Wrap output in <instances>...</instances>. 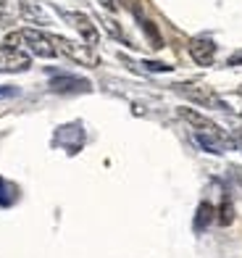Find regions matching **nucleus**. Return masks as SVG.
<instances>
[{"mask_svg":"<svg viewBox=\"0 0 242 258\" xmlns=\"http://www.w3.org/2000/svg\"><path fill=\"white\" fill-rule=\"evenodd\" d=\"M177 92L184 98H190L192 103L203 105V108H218V111H226V103L216 95L211 87H203V85H177Z\"/></svg>","mask_w":242,"mask_h":258,"instance_id":"obj_1","label":"nucleus"},{"mask_svg":"<svg viewBox=\"0 0 242 258\" xmlns=\"http://www.w3.org/2000/svg\"><path fill=\"white\" fill-rule=\"evenodd\" d=\"M21 42L27 45L29 53L40 55V58H53V55H58V50L53 48L50 34H42V32H37V29H21Z\"/></svg>","mask_w":242,"mask_h":258,"instance_id":"obj_2","label":"nucleus"},{"mask_svg":"<svg viewBox=\"0 0 242 258\" xmlns=\"http://www.w3.org/2000/svg\"><path fill=\"white\" fill-rule=\"evenodd\" d=\"M61 16H63L68 24H71V27L85 37L87 48H95V45L100 42V34H98V29H95V24H92V19H90V16L79 14V11H61Z\"/></svg>","mask_w":242,"mask_h":258,"instance_id":"obj_3","label":"nucleus"},{"mask_svg":"<svg viewBox=\"0 0 242 258\" xmlns=\"http://www.w3.org/2000/svg\"><path fill=\"white\" fill-rule=\"evenodd\" d=\"M190 55L198 66H211L216 58V45L211 37H192L190 40Z\"/></svg>","mask_w":242,"mask_h":258,"instance_id":"obj_4","label":"nucleus"},{"mask_svg":"<svg viewBox=\"0 0 242 258\" xmlns=\"http://www.w3.org/2000/svg\"><path fill=\"white\" fill-rule=\"evenodd\" d=\"M50 90L53 92H90V82L82 77H68V74H58L50 79Z\"/></svg>","mask_w":242,"mask_h":258,"instance_id":"obj_5","label":"nucleus"},{"mask_svg":"<svg viewBox=\"0 0 242 258\" xmlns=\"http://www.w3.org/2000/svg\"><path fill=\"white\" fill-rule=\"evenodd\" d=\"M3 61H0V72H27L29 69V55L24 50H3Z\"/></svg>","mask_w":242,"mask_h":258,"instance_id":"obj_6","label":"nucleus"},{"mask_svg":"<svg viewBox=\"0 0 242 258\" xmlns=\"http://www.w3.org/2000/svg\"><path fill=\"white\" fill-rule=\"evenodd\" d=\"M21 19H27L29 24H50V16L42 11L37 0H21Z\"/></svg>","mask_w":242,"mask_h":258,"instance_id":"obj_7","label":"nucleus"},{"mask_svg":"<svg viewBox=\"0 0 242 258\" xmlns=\"http://www.w3.org/2000/svg\"><path fill=\"white\" fill-rule=\"evenodd\" d=\"M134 19L137 21H140V27H142V32L147 34V40H150V48H164V40H160V32H158V27L153 24V21L150 19H147L145 14H142V11H140V14H134Z\"/></svg>","mask_w":242,"mask_h":258,"instance_id":"obj_8","label":"nucleus"},{"mask_svg":"<svg viewBox=\"0 0 242 258\" xmlns=\"http://www.w3.org/2000/svg\"><path fill=\"white\" fill-rule=\"evenodd\" d=\"M16 19H21V0H0V21L14 24Z\"/></svg>","mask_w":242,"mask_h":258,"instance_id":"obj_9","label":"nucleus"},{"mask_svg":"<svg viewBox=\"0 0 242 258\" xmlns=\"http://www.w3.org/2000/svg\"><path fill=\"white\" fill-rule=\"evenodd\" d=\"M213 219H216V208L211 203H200L198 214H195V232H205Z\"/></svg>","mask_w":242,"mask_h":258,"instance_id":"obj_10","label":"nucleus"},{"mask_svg":"<svg viewBox=\"0 0 242 258\" xmlns=\"http://www.w3.org/2000/svg\"><path fill=\"white\" fill-rule=\"evenodd\" d=\"M16 198H19V190H16V187L11 184V182H6L3 177H0V208L14 206Z\"/></svg>","mask_w":242,"mask_h":258,"instance_id":"obj_11","label":"nucleus"},{"mask_svg":"<svg viewBox=\"0 0 242 258\" xmlns=\"http://www.w3.org/2000/svg\"><path fill=\"white\" fill-rule=\"evenodd\" d=\"M218 224L221 227H229L234 221V206H232V201H229V198H224V203H221V208H218Z\"/></svg>","mask_w":242,"mask_h":258,"instance_id":"obj_12","label":"nucleus"},{"mask_svg":"<svg viewBox=\"0 0 242 258\" xmlns=\"http://www.w3.org/2000/svg\"><path fill=\"white\" fill-rule=\"evenodd\" d=\"M147 72H171V66L169 63H160V61H145L142 63Z\"/></svg>","mask_w":242,"mask_h":258,"instance_id":"obj_13","label":"nucleus"},{"mask_svg":"<svg viewBox=\"0 0 242 258\" xmlns=\"http://www.w3.org/2000/svg\"><path fill=\"white\" fill-rule=\"evenodd\" d=\"M19 95V87H11V85H0V98H16Z\"/></svg>","mask_w":242,"mask_h":258,"instance_id":"obj_14","label":"nucleus"},{"mask_svg":"<svg viewBox=\"0 0 242 258\" xmlns=\"http://www.w3.org/2000/svg\"><path fill=\"white\" fill-rule=\"evenodd\" d=\"M121 3L129 8L132 14H140V11H142V8H140V0H121Z\"/></svg>","mask_w":242,"mask_h":258,"instance_id":"obj_15","label":"nucleus"},{"mask_svg":"<svg viewBox=\"0 0 242 258\" xmlns=\"http://www.w3.org/2000/svg\"><path fill=\"white\" fill-rule=\"evenodd\" d=\"M229 66H242V50H237V53H232L229 55V61H226Z\"/></svg>","mask_w":242,"mask_h":258,"instance_id":"obj_16","label":"nucleus"},{"mask_svg":"<svg viewBox=\"0 0 242 258\" xmlns=\"http://www.w3.org/2000/svg\"><path fill=\"white\" fill-rule=\"evenodd\" d=\"M103 6H106L108 11H116V3H113V0H103Z\"/></svg>","mask_w":242,"mask_h":258,"instance_id":"obj_17","label":"nucleus"},{"mask_svg":"<svg viewBox=\"0 0 242 258\" xmlns=\"http://www.w3.org/2000/svg\"><path fill=\"white\" fill-rule=\"evenodd\" d=\"M239 95H242V90H239Z\"/></svg>","mask_w":242,"mask_h":258,"instance_id":"obj_18","label":"nucleus"}]
</instances>
